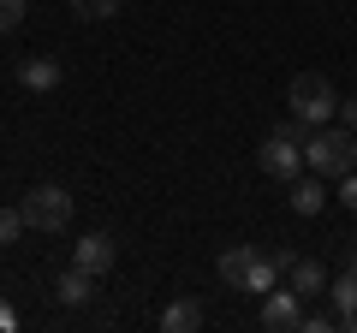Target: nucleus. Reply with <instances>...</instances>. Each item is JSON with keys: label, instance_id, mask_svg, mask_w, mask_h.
Here are the masks:
<instances>
[{"label": "nucleus", "instance_id": "obj_6", "mask_svg": "<svg viewBox=\"0 0 357 333\" xmlns=\"http://www.w3.org/2000/svg\"><path fill=\"white\" fill-rule=\"evenodd\" d=\"M256 321H262L268 333H292V327H304V297L292 292V286H274V292L262 297V309H256Z\"/></svg>", "mask_w": 357, "mask_h": 333}, {"label": "nucleus", "instance_id": "obj_2", "mask_svg": "<svg viewBox=\"0 0 357 333\" xmlns=\"http://www.w3.org/2000/svg\"><path fill=\"white\" fill-rule=\"evenodd\" d=\"M220 280H227L232 292L268 297V292H274V280H280V262L262 256L256 244H232V250H220Z\"/></svg>", "mask_w": 357, "mask_h": 333}, {"label": "nucleus", "instance_id": "obj_11", "mask_svg": "<svg viewBox=\"0 0 357 333\" xmlns=\"http://www.w3.org/2000/svg\"><path fill=\"white\" fill-rule=\"evenodd\" d=\"M203 327V297H178L161 309V333H197Z\"/></svg>", "mask_w": 357, "mask_h": 333}, {"label": "nucleus", "instance_id": "obj_12", "mask_svg": "<svg viewBox=\"0 0 357 333\" xmlns=\"http://www.w3.org/2000/svg\"><path fill=\"white\" fill-rule=\"evenodd\" d=\"M89 292H96V274H84V268H77V262H72V268L60 274V280H54V297H60L66 309H77V304H89Z\"/></svg>", "mask_w": 357, "mask_h": 333}, {"label": "nucleus", "instance_id": "obj_14", "mask_svg": "<svg viewBox=\"0 0 357 333\" xmlns=\"http://www.w3.org/2000/svg\"><path fill=\"white\" fill-rule=\"evenodd\" d=\"M30 232V220H24V208H0V250H13L18 238Z\"/></svg>", "mask_w": 357, "mask_h": 333}, {"label": "nucleus", "instance_id": "obj_8", "mask_svg": "<svg viewBox=\"0 0 357 333\" xmlns=\"http://www.w3.org/2000/svg\"><path fill=\"white\" fill-rule=\"evenodd\" d=\"M114 256H119V250H114V238H107V232H89V238L72 244V262H77L84 274H96V280L114 268Z\"/></svg>", "mask_w": 357, "mask_h": 333}, {"label": "nucleus", "instance_id": "obj_7", "mask_svg": "<svg viewBox=\"0 0 357 333\" xmlns=\"http://www.w3.org/2000/svg\"><path fill=\"white\" fill-rule=\"evenodd\" d=\"M328 297H333V316H340V327H357V244L345 250V274L328 286Z\"/></svg>", "mask_w": 357, "mask_h": 333}, {"label": "nucleus", "instance_id": "obj_1", "mask_svg": "<svg viewBox=\"0 0 357 333\" xmlns=\"http://www.w3.org/2000/svg\"><path fill=\"white\" fill-rule=\"evenodd\" d=\"M304 166L321 173V179H345V173H357V131H345V125L304 131Z\"/></svg>", "mask_w": 357, "mask_h": 333}, {"label": "nucleus", "instance_id": "obj_15", "mask_svg": "<svg viewBox=\"0 0 357 333\" xmlns=\"http://www.w3.org/2000/svg\"><path fill=\"white\" fill-rule=\"evenodd\" d=\"M119 6H126V0H72V13H77V18H114Z\"/></svg>", "mask_w": 357, "mask_h": 333}, {"label": "nucleus", "instance_id": "obj_19", "mask_svg": "<svg viewBox=\"0 0 357 333\" xmlns=\"http://www.w3.org/2000/svg\"><path fill=\"white\" fill-rule=\"evenodd\" d=\"M340 203L357 208V173H345V179H340Z\"/></svg>", "mask_w": 357, "mask_h": 333}, {"label": "nucleus", "instance_id": "obj_4", "mask_svg": "<svg viewBox=\"0 0 357 333\" xmlns=\"http://www.w3.org/2000/svg\"><path fill=\"white\" fill-rule=\"evenodd\" d=\"M256 161H262L268 179H298V166H304V125L286 119L280 131H268L262 149H256Z\"/></svg>", "mask_w": 357, "mask_h": 333}, {"label": "nucleus", "instance_id": "obj_3", "mask_svg": "<svg viewBox=\"0 0 357 333\" xmlns=\"http://www.w3.org/2000/svg\"><path fill=\"white\" fill-rule=\"evenodd\" d=\"M286 107H292V125H304V131L333 125V114H340V90H333L321 72H298L292 90H286Z\"/></svg>", "mask_w": 357, "mask_h": 333}, {"label": "nucleus", "instance_id": "obj_17", "mask_svg": "<svg viewBox=\"0 0 357 333\" xmlns=\"http://www.w3.org/2000/svg\"><path fill=\"white\" fill-rule=\"evenodd\" d=\"M333 119H340L345 131H357V95H340V114H333Z\"/></svg>", "mask_w": 357, "mask_h": 333}, {"label": "nucleus", "instance_id": "obj_16", "mask_svg": "<svg viewBox=\"0 0 357 333\" xmlns=\"http://www.w3.org/2000/svg\"><path fill=\"white\" fill-rule=\"evenodd\" d=\"M24 24V0H0V36Z\"/></svg>", "mask_w": 357, "mask_h": 333}, {"label": "nucleus", "instance_id": "obj_10", "mask_svg": "<svg viewBox=\"0 0 357 333\" xmlns=\"http://www.w3.org/2000/svg\"><path fill=\"white\" fill-rule=\"evenodd\" d=\"M286 286H292L298 297H316V292H328V274H321V262H310V256H292V268H286Z\"/></svg>", "mask_w": 357, "mask_h": 333}, {"label": "nucleus", "instance_id": "obj_13", "mask_svg": "<svg viewBox=\"0 0 357 333\" xmlns=\"http://www.w3.org/2000/svg\"><path fill=\"white\" fill-rule=\"evenodd\" d=\"M292 208H298V215H321V208H328V185H321V173L292 179Z\"/></svg>", "mask_w": 357, "mask_h": 333}, {"label": "nucleus", "instance_id": "obj_18", "mask_svg": "<svg viewBox=\"0 0 357 333\" xmlns=\"http://www.w3.org/2000/svg\"><path fill=\"white\" fill-rule=\"evenodd\" d=\"M340 327V316H304V333H333Z\"/></svg>", "mask_w": 357, "mask_h": 333}, {"label": "nucleus", "instance_id": "obj_9", "mask_svg": "<svg viewBox=\"0 0 357 333\" xmlns=\"http://www.w3.org/2000/svg\"><path fill=\"white\" fill-rule=\"evenodd\" d=\"M60 60H54V54H30L24 65H18V84H24L30 95H48V90H60Z\"/></svg>", "mask_w": 357, "mask_h": 333}, {"label": "nucleus", "instance_id": "obj_5", "mask_svg": "<svg viewBox=\"0 0 357 333\" xmlns=\"http://www.w3.org/2000/svg\"><path fill=\"white\" fill-rule=\"evenodd\" d=\"M24 220L30 232H66L72 226V191H60V185H36V191H24Z\"/></svg>", "mask_w": 357, "mask_h": 333}]
</instances>
